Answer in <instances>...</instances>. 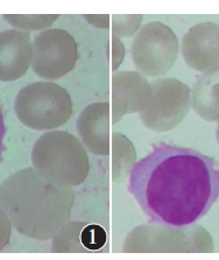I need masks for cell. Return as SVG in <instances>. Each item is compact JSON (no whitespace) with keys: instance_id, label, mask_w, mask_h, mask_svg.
Wrapping results in <instances>:
<instances>
[{"instance_id":"7402d4cb","label":"cell","mask_w":219,"mask_h":260,"mask_svg":"<svg viewBox=\"0 0 219 260\" xmlns=\"http://www.w3.org/2000/svg\"><path fill=\"white\" fill-rule=\"evenodd\" d=\"M217 46H218V49H219V31H218V35H217Z\"/></svg>"},{"instance_id":"ba28073f","label":"cell","mask_w":219,"mask_h":260,"mask_svg":"<svg viewBox=\"0 0 219 260\" xmlns=\"http://www.w3.org/2000/svg\"><path fill=\"white\" fill-rule=\"evenodd\" d=\"M78 48L70 33L60 28L46 29L33 43V72L45 80L54 81L75 68Z\"/></svg>"},{"instance_id":"3957f363","label":"cell","mask_w":219,"mask_h":260,"mask_svg":"<svg viewBox=\"0 0 219 260\" xmlns=\"http://www.w3.org/2000/svg\"><path fill=\"white\" fill-rule=\"evenodd\" d=\"M32 164L47 181L70 188L83 183L90 171L87 148L65 131H52L39 138L32 151Z\"/></svg>"},{"instance_id":"277c9868","label":"cell","mask_w":219,"mask_h":260,"mask_svg":"<svg viewBox=\"0 0 219 260\" xmlns=\"http://www.w3.org/2000/svg\"><path fill=\"white\" fill-rule=\"evenodd\" d=\"M15 113L27 127L49 131L64 125L72 115V101L65 89L54 82H35L19 91Z\"/></svg>"},{"instance_id":"44dd1931","label":"cell","mask_w":219,"mask_h":260,"mask_svg":"<svg viewBox=\"0 0 219 260\" xmlns=\"http://www.w3.org/2000/svg\"><path fill=\"white\" fill-rule=\"evenodd\" d=\"M216 139H217V143L219 146V120H218V126H217V131H216Z\"/></svg>"},{"instance_id":"e0dca14e","label":"cell","mask_w":219,"mask_h":260,"mask_svg":"<svg viewBox=\"0 0 219 260\" xmlns=\"http://www.w3.org/2000/svg\"><path fill=\"white\" fill-rule=\"evenodd\" d=\"M141 14L134 15H112V31L118 37H131L138 30L140 22L142 20Z\"/></svg>"},{"instance_id":"ac0fdd59","label":"cell","mask_w":219,"mask_h":260,"mask_svg":"<svg viewBox=\"0 0 219 260\" xmlns=\"http://www.w3.org/2000/svg\"><path fill=\"white\" fill-rule=\"evenodd\" d=\"M12 231V223L6 212L0 208V252L9 245Z\"/></svg>"},{"instance_id":"d6986e66","label":"cell","mask_w":219,"mask_h":260,"mask_svg":"<svg viewBox=\"0 0 219 260\" xmlns=\"http://www.w3.org/2000/svg\"><path fill=\"white\" fill-rule=\"evenodd\" d=\"M112 53H113V70H116L118 68V66L120 64L121 61H123L124 55H125V49H124L123 43L120 42V40L116 37V35H113Z\"/></svg>"},{"instance_id":"5b68a950","label":"cell","mask_w":219,"mask_h":260,"mask_svg":"<svg viewBox=\"0 0 219 260\" xmlns=\"http://www.w3.org/2000/svg\"><path fill=\"white\" fill-rule=\"evenodd\" d=\"M124 252H212L213 240L201 225H141L125 239Z\"/></svg>"},{"instance_id":"9a60e30c","label":"cell","mask_w":219,"mask_h":260,"mask_svg":"<svg viewBox=\"0 0 219 260\" xmlns=\"http://www.w3.org/2000/svg\"><path fill=\"white\" fill-rule=\"evenodd\" d=\"M112 177L115 182H123L135 165V149L130 140L120 133H113L111 141Z\"/></svg>"},{"instance_id":"5bb4252c","label":"cell","mask_w":219,"mask_h":260,"mask_svg":"<svg viewBox=\"0 0 219 260\" xmlns=\"http://www.w3.org/2000/svg\"><path fill=\"white\" fill-rule=\"evenodd\" d=\"M191 105L210 123L219 120V69L201 75L191 91Z\"/></svg>"},{"instance_id":"ffe728a7","label":"cell","mask_w":219,"mask_h":260,"mask_svg":"<svg viewBox=\"0 0 219 260\" xmlns=\"http://www.w3.org/2000/svg\"><path fill=\"white\" fill-rule=\"evenodd\" d=\"M5 135H6V126H5V121H4L2 109H0V161L3 159L4 152L6 151L5 145H4V138H5Z\"/></svg>"},{"instance_id":"6da1fadb","label":"cell","mask_w":219,"mask_h":260,"mask_svg":"<svg viewBox=\"0 0 219 260\" xmlns=\"http://www.w3.org/2000/svg\"><path fill=\"white\" fill-rule=\"evenodd\" d=\"M127 190L150 223L190 225L219 198V162L193 148L156 144L134 165Z\"/></svg>"},{"instance_id":"2e32d148","label":"cell","mask_w":219,"mask_h":260,"mask_svg":"<svg viewBox=\"0 0 219 260\" xmlns=\"http://www.w3.org/2000/svg\"><path fill=\"white\" fill-rule=\"evenodd\" d=\"M58 14H5L4 18L15 29L21 30H41L49 28L56 21Z\"/></svg>"},{"instance_id":"52a82bcc","label":"cell","mask_w":219,"mask_h":260,"mask_svg":"<svg viewBox=\"0 0 219 260\" xmlns=\"http://www.w3.org/2000/svg\"><path fill=\"white\" fill-rule=\"evenodd\" d=\"M150 104L140 112L142 124L154 132H168L185 119L191 105L189 86L171 77L151 82Z\"/></svg>"},{"instance_id":"8fae6325","label":"cell","mask_w":219,"mask_h":260,"mask_svg":"<svg viewBox=\"0 0 219 260\" xmlns=\"http://www.w3.org/2000/svg\"><path fill=\"white\" fill-rule=\"evenodd\" d=\"M33 58V45L28 31H0V81L12 82L22 77Z\"/></svg>"},{"instance_id":"4fadbf2b","label":"cell","mask_w":219,"mask_h":260,"mask_svg":"<svg viewBox=\"0 0 219 260\" xmlns=\"http://www.w3.org/2000/svg\"><path fill=\"white\" fill-rule=\"evenodd\" d=\"M106 243V232L96 224L72 222L54 236L53 252H81L101 250Z\"/></svg>"},{"instance_id":"30bf717a","label":"cell","mask_w":219,"mask_h":260,"mask_svg":"<svg viewBox=\"0 0 219 260\" xmlns=\"http://www.w3.org/2000/svg\"><path fill=\"white\" fill-rule=\"evenodd\" d=\"M219 25L201 22L187 31L182 40V56L191 69L210 73L219 69L217 35Z\"/></svg>"},{"instance_id":"7a4b0ae2","label":"cell","mask_w":219,"mask_h":260,"mask_svg":"<svg viewBox=\"0 0 219 260\" xmlns=\"http://www.w3.org/2000/svg\"><path fill=\"white\" fill-rule=\"evenodd\" d=\"M75 192L47 181L34 168L21 169L0 184V208L15 230L48 240L69 222Z\"/></svg>"},{"instance_id":"7c38bea8","label":"cell","mask_w":219,"mask_h":260,"mask_svg":"<svg viewBox=\"0 0 219 260\" xmlns=\"http://www.w3.org/2000/svg\"><path fill=\"white\" fill-rule=\"evenodd\" d=\"M111 105L105 102L88 105L77 119V132L82 144L92 154L110 155V117Z\"/></svg>"},{"instance_id":"8992f818","label":"cell","mask_w":219,"mask_h":260,"mask_svg":"<svg viewBox=\"0 0 219 260\" xmlns=\"http://www.w3.org/2000/svg\"><path fill=\"white\" fill-rule=\"evenodd\" d=\"M177 54V38L171 28L162 22L146 23L133 39V63L140 73L148 77L166 75L175 64Z\"/></svg>"},{"instance_id":"9c48e42d","label":"cell","mask_w":219,"mask_h":260,"mask_svg":"<svg viewBox=\"0 0 219 260\" xmlns=\"http://www.w3.org/2000/svg\"><path fill=\"white\" fill-rule=\"evenodd\" d=\"M152 85L138 72H115L112 75V124L125 115L141 112L150 104Z\"/></svg>"}]
</instances>
